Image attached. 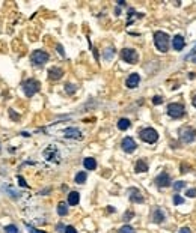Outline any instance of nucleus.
<instances>
[{"instance_id": "nucleus-1", "label": "nucleus", "mask_w": 196, "mask_h": 233, "mask_svg": "<svg viewBox=\"0 0 196 233\" xmlns=\"http://www.w3.org/2000/svg\"><path fill=\"white\" fill-rule=\"evenodd\" d=\"M169 42H170V38L166 32H161V30H157L154 33V44L157 47V50L161 51V53H166L169 50Z\"/></svg>"}, {"instance_id": "nucleus-2", "label": "nucleus", "mask_w": 196, "mask_h": 233, "mask_svg": "<svg viewBox=\"0 0 196 233\" xmlns=\"http://www.w3.org/2000/svg\"><path fill=\"white\" fill-rule=\"evenodd\" d=\"M39 89H41V84L35 78H29V80H26L23 83V90H24V93H26V96H29V98L33 96L35 93H38Z\"/></svg>"}, {"instance_id": "nucleus-3", "label": "nucleus", "mask_w": 196, "mask_h": 233, "mask_svg": "<svg viewBox=\"0 0 196 233\" xmlns=\"http://www.w3.org/2000/svg\"><path fill=\"white\" fill-rule=\"evenodd\" d=\"M139 137L143 140V142H146V143H155L157 140H158V134H157V131H155L154 128H150V126L140 129Z\"/></svg>"}, {"instance_id": "nucleus-4", "label": "nucleus", "mask_w": 196, "mask_h": 233, "mask_svg": "<svg viewBox=\"0 0 196 233\" xmlns=\"http://www.w3.org/2000/svg\"><path fill=\"white\" fill-rule=\"evenodd\" d=\"M167 114L174 119H180L186 114V110H184V105L183 104H178V102H170L167 105Z\"/></svg>"}, {"instance_id": "nucleus-5", "label": "nucleus", "mask_w": 196, "mask_h": 233, "mask_svg": "<svg viewBox=\"0 0 196 233\" xmlns=\"http://www.w3.org/2000/svg\"><path fill=\"white\" fill-rule=\"evenodd\" d=\"M30 60H32V63L35 66H42V65H45L48 62V54L45 51H42V50H35L32 53V56H30Z\"/></svg>"}, {"instance_id": "nucleus-6", "label": "nucleus", "mask_w": 196, "mask_h": 233, "mask_svg": "<svg viewBox=\"0 0 196 233\" xmlns=\"http://www.w3.org/2000/svg\"><path fill=\"white\" fill-rule=\"evenodd\" d=\"M121 57H122V60H124V62L131 63V65L137 63V60H139V54L133 48H124V50L121 51Z\"/></svg>"}, {"instance_id": "nucleus-7", "label": "nucleus", "mask_w": 196, "mask_h": 233, "mask_svg": "<svg viewBox=\"0 0 196 233\" xmlns=\"http://www.w3.org/2000/svg\"><path fill=\"white\" fill-rule=\"evenodd\" d=\"M180 138H181L183 143H192L193 140L196 138V131H195V128H192V126L183 128L181 132H180Z\"/></svg>"}, {"instance_id": "nucleus-8", "label": "nucleus", "mask_w": 196, "mask_h": 233, "mask_svg": "<svg viewBox=\"0 0 196 233\" xmlns=\"http://www.w3.org/2000/svg\"><path fill=\"white\" fill-rule=\"evenodd\" d=\"M154 182H155V185L158 186V188H164V186H169L170 185V176H169V173H166V172H161L155 179H154Z\"/></svg>"}, {"instance_id": "nucleus-9", "label": "nucleus", "mask_w": 196, "mask_h": 233, "mask_svg": "<svg viewBox=\"0 0 196 233\" xmlns=\"http://www.w3.org/2000/svg\"><path fill=\"white\" fill-rule=\"evenodd\" d=\"M151 220L154 221V223H157V224H160V223H163L164 220H166V214H164V211L161 207H154L153 209V212H151Z\"/></svg>"}, {"instance_id": "nucleus-10", "label": "nucleus", "mask_w": 196, "mask_h": 233, "mask_svg": "<svg viewBox=\"0 0 196 233\" xmlns=\"http://www.w3.org/2000/svg\"><path fill=\"white\" fill-rule=\"evenodd\" d=\"M121 146H122V149H124L127 153H131V152L136 150V142H134L131 137H125L121 142Z\"/></svg>"}, {"instance_id": "nucleus-11", "label": "nucleus", "mask_w": 196, "mask_h": 233, "mask_svg": "<svg viewBox=\"0 0 196 233\" xmlns=\"http://www.w3.org/2000/svg\"><path fill=\"white\" fill-rule=\"evenodd\" d=\"M63 135L66 137V138H76V140H82L83 138V135H82V132H80V129H77V128H66V129H63Z\"/></svg>"}, {"instance_id": "nucleus-12", "label": "nucleus", "mask_w": 196, "mask_h": 233, "mask_svg": "<svg viewBox=\"0 0 196 233\" xmlns=\"http://www.w3.org/2000/svg\"><path fill=\"white\" fill-rule=\"evenodd\" d=\"M128 197H130V200L134 202V203H142V202H143L142 193H140L137 188H128Z\"/></svg>"}, {"instance_id": "nucleus-13", "label": "nucleus", "mask_w": 196, "mask_h": 233, "mask_svg": "<svg viewBox=\"0 0 196 233\" xmlns=\"http://www.w3.org/2000/svg\"><path fill=\"white\" fill-rule=\"evenodd\" d=\"M139 81H140V75H139V74H136V72H133L131 75H128V78H127L125 84H127V87H128V89H134V87H137V86H139Z\"/></svg>"}, {"instance_id": "nucleus-14", "label": "nucleus", "mask_w": 196, "mask_h": 233, "mask_svg": "<svg viewBox=\"0 0 196 233\" xmlns=\"http://www.w3.org/2000/svg\"><path fill=\"white\" fill-rule=\"evenodd\" d=\"M62 75H63V71L57 66H53L48 69V78L50 80H59V78H62Z\"/></svg>"}, {"instance_id": "nucleus-15", "label": "nucleus", "mask_w": 196, "mask_h": 233, "mask_svg": "<svg viewBox=\"0 0 196 233\" xmlns=\"http://www.w3.org/2000/svg\"><path fill=\"white\" fill-rule=\"evenodd\" d=\"M184 45H186V42H184V38H183L181 35L174 36V39H172V47H174V50L181 51V50L184 48Z\"/></svg>"}, {"instance_id": "nucleus-16", "label": "nucleus", "mask_w": 196, "mask_h": 233, "mask_svg": "<svg viewBox=\"0 0 196 233\" xmlns=\"http://www.w3.org/2000/svg\"><path fill=\"white\" fill-rule=\"evenodd\" d=\"M44 156L47 158V159H50V161H56V158H59V153H57V150H56V148H53V146H50V148H47L45 150H44Z\"/></svg>"}, {"instance_id": "nucleus-17", "label": "nucleus", "mask_w": 196, "mask_h": 233, "mask_svg": "<svg viewBox=\"0 0 196 233\" xmlns=\"http://www.w3.org/2000/svg\"><path fill=\"white\" fill-rule=\"evenodd\" d=\"M79 202H80V194H79L77 191H71V193L68 194V205L76 206Z\"/></svg>"}, {"instance_id": "nucleus-18", "label": "nucleus", "mask_w": 196, "mask_h": 233, "mask_svg": "<svg viewBox=\"0 0 196 233\" xmlns=\"http://www.w3.org/2000/svg\"><path fill=\"white\" fill-rule=\"evenodd\" d=\"M136 173H145V172H148V164H146V161L145 159H139L136 162V167H134Z\"/></svg>"}, {"instance_id": "nucleus-19", "label": "nucleus", "mask_w": 196, "mask_h": 233, "mask_svg": "<svg viewBox=\"0 0 196 233\" xmlns=\"http://www.w3.org/2000/svg\"><path fill=\"white\" fill-rule=\"evenodd\" d=\"M83 166H85L86 170H95L97 169V161H95V158H85Z\"/></svg>"}, {"instance_id": "nucleus-20", "label": "nucleus", "mask_w": 196, "mask_h": 233, "mask_svg": "<svg viewBox=\"0 0 196 233\" xmlns=\"http://www.w3.org/2000/svg\"><path fill=\"white\" fill-rule=\"evenodd\" d=\"M130 125H131V122H130L128 119H125V118H122V119H119V121H118V128H119L121 131L128 129V128H130Z\"/></svg>"}, {"instance_id": "nucleus-21", "label": "nucleus", "mask_w": 196, "mask_h": 233, "mask_svg": "<svg viewBox=\"0 0 196 233\" xmlns=\"http://www.w3.org/2000/svg\"><path fill=\"white\" fill-rule=\"evenodd\" d=\"M57 214L60 215V217H65L66 214H68V206H66V203H59L57 205Z\"/></svg>"}, {"instance_id": "nucleus-22", "label": "nucleus", "mask_w": 196, "mask_h": 233, "mask_svg": "<svg viewBox=\"0 0 196 233\" xmlns=\"http://www.w3.org/2000/svg\"><path fill=\"white\" fill-rule=\"evenodd\" d=\"M86 177H88L86 172H79V173L76 175V182H77V183H85V182H86Z\"/></svg>"}, {"instance_id": "nucleus-23", "label": "nucleus", "mask_w": 196, "mask_h": 233, "mask_svg": "<svg viewBox=\"0 0 196 233\" xmlns=\"http://www.w3.org/2000/svg\"><path fill=\"white\" fill-rule=\"evenodd\" d=\"M174 190H175V193H178L180 190H183L184 186H186V182L184 180H177V182H174Z\"/></svg>"}, {"instance_id": "nucleus-24", "label": "nucleus", "mask_w": 196, "mask_h": 233, "mask_svg": "<svg viewBox=\"0 0 196 233\" xmlns=\"http://www.w3.org/2000/svg\"><path fill=\"white\" fill-rule=\"evenodd\" d=\"M76 90H77V87H76L74 84H71V83H66V84H65V92L68 93V95H72Z\"/></svg>"}, {"instance_id": "nucleus-25", "label": "nucleus", "mask_w": 196, "mask_h": 233, "mask_svg": "<svg viewBox=\"0 0 196 233\" xmlns=\"http://www.w3.org/2000/svg\"><path fill=\"white\" fill-rule=\"evenodd\" d=\"M118 233H134V229H133L131 226H122V227L118 230Z\"/></svg>"}, {"instance_id": "nucleus-26", "label": "nucleus", "mask_w": 196, "mask_h": 233, "mask_svg": "<svg viewBox=\"0 0 196 233\" xmlns=\"http://www.w3.org/2000/svg\"><path fill=\"white\" fill-rule=\"evenodd\" d=\"M5 233H18V229H17V226L9 224V226L5 227Z\"/></svg>"}, {"instance_id": "nucleus-27", "label": "nucleus", "mask_w": 196, "mask_h": 233, "mask_svg": "<svg viewBox=\"0 0 196 233\" xmlns=\"http://www.w3.org/2000/svg\"><path fill=\"white\" fill-rule=\"evenodd\" d=\"M113 54H115V50H113V48H107V50L104 51V59H106V60H110Z\"/></svg>"}, {"instance_id": "nucleus-28", "label": "nucleus", "mask_w": 196, "mask_h": 233, "mask_svg": "<svg viewBox=\"0 0 196 233\" xmlns=\"http://www.w3.org/2000/svg\"><path fill=\"white\" fill-rule=\"evenodd\" d=\"M172 200H174V203H175V205H183V203H184V199H183L180 194H175Z\"/></svg>"}, {"instance_id": "nucleus-29", "label": "nucleus", "mask_w": 196, "mask_h": 233, "mask_svg": "<svg viewBox=\"0 0 196 233\" xmlns=\"http://www.w3.org/2000/svg\"><path fill=\"white\" fill-rule=\"evenodd\" d=\"M186 196L195 199V197H196V188H190V190H187V191H186Z\"/></svg>"}, {"instance_id": "nucleus-30", "label": "nucleus", "mask_w": 196, "mask_h": 233, "mask_svg": "<svg viewBox=\"0 0 196 233\" xmlns=\"http://www.w3.org/2000/svg\"><path fill=\"white\" fill-rule=\"evenodd\" d=\"M161 102H163V98H161V96H158V95H157V96H154V98H153V104L160 105Z\"/></svg>"}, {"instance_id": "nucleus-31", "label": "nucleus", "mask_w": 196, "mask_h": 233, "mask_svg": "<svg viewBox=\"0 0 196 233\" xmlns=\"http://www.w3.org/2000/svg\"><path fill=\"white\" fill-rule=\"evenodd\" d=\"M27 229H29V232H30V233H45V232L38 230V229H35V227H32V226H29V224H27Z\"/></svg>"}, {"instance_id": "nucleus-32", "label": "nucleus", "mask_w": 196, "mask_h": 233, "mask_svg": "<svg viewBox=\"0 0 196 233\" xmlns=\"http://www.w3.org/2000/svg\"><path fill=\"white\" fill-rule=\"evenodd\" d=\"M17 179H18V183H20L21 186H24V188H26V186H27V183H26V180H24V177H23V176H18Z\"/></svg>"}, {"instance_id": "nucleus-33", "label": "nucleus", "mask_w": 196, "mask_h": 233, "mask_svg": "<svg viewBox=\"0 0 196 233\" xmlns=\"http://www.w3.org/2000/svg\"><path fill=\"white\" fill-rule=\"evenodd\" d=\"M65 233H77V230L72 227V226H66V229H65Z\"/></svg>"}, {"instance_id": "nucleus-34", "label": "nucleus", "mask_w": 196, "mask_h": 233, "mask_svg": "<svg viewBox=\"0 0 196 233\" xmlns=\"http://www.w3.org/2000/svg\"><path fill=\"white\" fill-rule=\"evenodd\" d=\"M195 54H196V45H195V48H193V50H192V51H190V53H189V54H187L184 59H192Z\"/></svg>"}, {"instance_id": "nucleus-35", "label": "nucleus", "mask_w": 196, "mask_h": 233, "mask_svg": "<svg viewBox=\"0 0 196 233\" xmlns=\"http://www.w3.org/2000/svg\"><path fill=\"white\" fill-rule=\"evenodd\" d=\"M131 217H133V212H131V211H130V212H127V214H124V220H125V221L131 220Z\"/></svg>"}, {"instance_id": "nucleus-36", "label": "nucleus", "mask_w": 196, "mask_h": 233, "mask_svg": "<svg viewBox=\"0 0 196 233\" xmlns=\"http://www.w3.org/2000/svg\"><path fill=\"white\" fill-rule=\"evenodd\" d=\"M56 229H57V232H65V229H66V227H65L62 223H59V224L56 226Z\"/></svg>"}, {"instance_id": "nucleus-37", "label": "nucleus", "mask_w": 196, "mask_h": 233, "mask_svg": "<svg viewBox=\"0 0 196 233\" xmlns=\"http://www.w3.org/2000/svg\"><path fill=\"white\" fill-rule=\"evenodd\" d=\"M178 233H192V230H190L189 227H183V229H181Z\"/></svg>"}, {"instance_id": "nucleus-38", "label": "nucleus", "mask_w": 196, "mask_h": 233, "mask_svg": "<svg viewBox=\"0 0 196 233\" xmlns=\"http://www.w3.org/2000/svg\"><path fill=\"white\" fill-rule=\"evenodd\" d=\"M57 51H59L60 56H65V51H63V48H62V45H57Z\"/></svg>"}, {"instance_id": "nucleus-39", "label": "nucleus", "mask_w": 196, "mask_h": 233, "mask_svg": "<svg viewBox=\"0 0 196 233\" xmlns=\"http://www.w3.org/2000/svg\"><path fill=\"white\" fill-rule=\"evenodd\" d=\"M118 5H119V6H124V5H125V2H124V0H119Z\"/></svg>"}, {"instance_id": "nucleus-40", "label": "nucleus", "mask_w": 196, "mask_h": 233, "mask_svg": "<svg viewBox=\"0 0 196 233\" xmlns=\"http://www.w3.org/2000/svg\"><path fill=\"white\" fill-rule=\"evenodd\" d=\"M115 14H116V15H119V14H121V9H119V8H116V9H115Z\"/></svg>"}, {"instance_id": "nucleus-41", "label": "nucleus", "mask_w": 196, "mask_h": 233, "mask_svg": "<svg viewBox=\"0 0 196 233\" xmlns=\"http://www.w3.org/2000/svg\"><path fill=\"white\" fill-rule=\"evenodd\" d=\"M193 105L196 107V96H193Z\"/></svg>"}, {"instance_id": "nucleus-42", "label": "nucleus", "mask_w": 196, "mask_h": 233, "mask_svg": "<svg viewBox=\"0 0 196 233\" xmlns=\"http://www.w3.org/2000/svg\"><path fill=\"white\" fill-rule=\"evenodd\" d=\"M0 146H2V145H0Z\"/></svg>"}]
</instances>
